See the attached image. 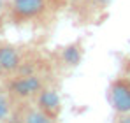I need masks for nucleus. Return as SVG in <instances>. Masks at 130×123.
<instances>
[{"instance_id": "nucleus-7", "label": "nucleus", "mask_w": 130, "mask_h": 123, "mask_svg": "<svg viewBox=\"0 0 130 123\" xmlns=\"http://www.w3.org/2000/svg\"><path fill=\"white\" fill-rule=\"evenodd\" d=\"M63 60L69 65H77L81 62V51L77 49V46H69L63 49Z\"/></svg>"}, {"instance_id": "nucleus-2", "label": "nucleus", "mask_w": 130, "mask_h": 123, "mask_svg": "<svg viewBox=\"0 0 130 123\" xmlns=\"http://www.w3.org/2000/svg\"><path fill=\"white\" fill-rule=\"evenodd\" d=\"M41 79L37 78V76H32V74H28V76H21L20 79H16V81L11 83V90H12V93H16L18 97H30V95H34V93H37L39 90H41Z\"/></svg>"}, {"instance_id": "nucleus-12", "label": "nucleus", "mask_w": 130, "mask_h": 123, "mask_svg": "<svg viewBox=\"0 0 130 123\" xmlns=\"http://www.w3.org/2000/svg\"><path fill=\"white\" fill-rule=\"evenodd\" d=\"M2 70H4V69H2V65H0V72H2Z\"/></svg>"}, {"instance_id": "nucleus-4", "label": "nucleus", "mask_w": 130, "mask_h": 123, "mask_svg": "<svg viewBox=\"0 0 130 123\" xmlns=\"http://www.w3.org/2000/svg\"><path fill=\"white\" fill-rule=\"evenodd\" d=\"M0 65L4 70H16L20 67V55L12 46H2L0 48Z\"/></svg>"}, {"instance_id": "nucleus-3", "label": "nucleus", "mask_w": 130, "mask_h": 123, "mask_svg": "<svg viewBox=\"0 0 130 123\" xmlns=\"http://www.w3.org/2000/svg\"><path fill=\"white\" fill-rule=\"evenodd\" d=\"M44 9V0H12V11L21 18H32Z\"/></svg>"}, {"instance_id": "nucleus-1", "label": "nucleus", "mask_w": 130, "mask_h": 123, "mask_svg": "<svg viewBox=\"0 0 130 123\" xmlns=\"http://www.w3.org/2000/svg\"><path fill=\"white\" fill-rule=\"evenodd\" d=\"M109 99H111L112 107L120 114L130 113V83L123 81V79L114 81L109 90Z\"/></svg>"}, {"instance_id": "nucleus-6", "label": "nucleus", "mask_w": 130, "mask_h": 123, "mask_svg": "<svg viewBox=\"0 0 130 123\" xmlns=\"http://www.w3.org/2000/svg\"><path fill=\"white\" fill-rule=\"evenodd\" d=\"M23 123H55V121H53L46 113L37 111V109H32V111H28V113L25 114Z\"/></svg>"}, {"instance_id": "nucleus-10", "label": "nucleus", "mask_w": 130, "mask_h": 123, "mask_svg": "<svg viewBox=\"0 0 130 123\" xmlns=\"http://www.w3.org/2000/svg\"><path fill=\"white\" fill-rule=\"evenodd\" d=\"M95 2H97V4H109L111 0H95Z\"/></svg>"}, {"instance_id": "nucleus-9", "label": "nucleus", "mask_w": 130, "mask_h": 123, "mask_svg": "<svg viewBox=\"0 0 130 123\" xmlns=\"http://www.w3.org/2000/svg\"><path fill=\"white\" fill-rule=\"evenodd\" d=\"M118 123H130V114L127 113V114H123L120 120H118Z\"/></svg>"}, {"instance_id": "nucleus-5", "label": "nucleus", "mask_w": 130, "mask_h": 123, "mask_svg": "<svg viewBox=\"0 0 130 123\" xmlns=\"http://www.w3.org/2000/svg\"><path fill=\"white\" fill-rule=\"evenodd\" d=\"M39 104L46 113H55L60 107V97L55 90H44V91H41Z\"/></svg>"}, {"instance_id": "nucleus-11", "label": "nucleus", "mask_w": 130, "mask_h": 123, "mask_svg": "<svg viewBox=\"0 0 130 123\" xmlns=\"http://www.w3.org/2000/svg\"><path fill=\"white\" fill-rule=\"evenodd\" d=\"M2 5H4V2H2V0H0V9H2Z\"/></svg>"}, {"instance_id": "nucleus-8", "label": "nucleus", "mask_w": 130, "mask_h": 123, "mask_svg": "<svg viewBox=\"0 0 130 123\" xmlns=\"http://www.w3.org/2000/svg\"><path fill=\"white\" fill-rule=\"evenodd\" d=\"M9 111H11V107H9V102H7L5 95H4V93H2V90H0V121L7 120V116H9Z\"/></svg>"}]
</instances>
